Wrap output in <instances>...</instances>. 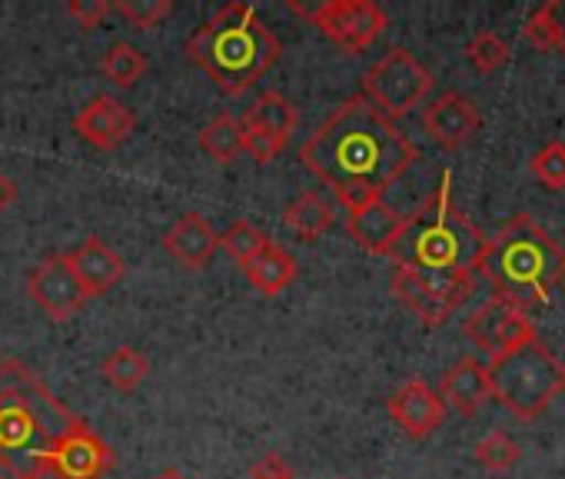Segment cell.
<instances>
[{"instance_id":"ba28073f","label":"cell","mask_w":565,"mask_h":479,"mask_svg":"<svg viewBox=\"0 0 565 479\" xmlns=\"http://www.w3.org/2000/svg\"><path fill=\"white\" fill-rule=\"evenodd\" d=\"M396 300L423 320V327H443L472 294L476 277H443L396 267L390 280Z\"/></svg>"},{"instance_id":"5b68a950","label":"cell","mask_w":565,"mask_h":479,"mask_svg":"<svg viewBox=\"0 0 565 479\" xmlns=\"http://www.w3.org/2000/svg\"><path fill=\"white\" fill-rule=\"evenodd\" d=\"M183 51L186 61L203 67L206 77L230 97L249 91L279 61L276 34L243 0H233L200 24Z\"/></svg>"},{"instance_id":"603a6c76","label":"cell","mask_w":565,"mask_h":479,"mask_svg":"<svg viewBox=\"0 0 565 479\" xmlns=\"http://www.w3.org/2000/svg\"><path fill=\"white\" fill-rule=\"evenodd\" d=\"M200 147L216 163H233L243 153V124L230 114H220L200 130Z\"/></svg>"},{"instance_id":"3957f363","label":"cell","mask_w":565,"mask_h":479,"mask_svg":"<svg viewBox=\"0 0 565 479\" xmlns=\"http://www.w3.org/2000/svg\"><path fill=\"white\" fill-rule=\"evenodd\" d=\"M486 236L452 200V173L443 170V180L433 196H426L406 220L390 247V260L419 274L443 277H476Z\"/></svg>"},{"instance_id":"cb8c5ba5","label":"cell","mask_w":565,"mask_h":479,"mask_svg":"<svg viewBox=\"0 0 565 479\" xmlns=\"http://www.w3.org/2000/svg\"><path fill=\"white\" fill-rule=\"evenodd\" d=\"M100 373H104V380H107L114 390L134 393V390L147 380L150 363H147V356H143L140 350H134V347H117L110 356H104Z\"/></svg>"},{"instance_id":"9a60e30c","label":"cell","mask_w":565,"mask_h":479,"mask_svg":"<svg viewBox=\"0 0 565 479\" xmlns=\"http://www.w3.org/2000/svg\"><path fill=\"white\" fill-rule=\"evenodd\" d=\"M479 127H482L479 107H476L466 94H459V91L439 94V97L426 107V114H423V130H426L439 147H446V150L466 147V143L479 134Z\"/></svg>"},{"instance_id":"2e32d148","label":"cell","mask_w":565,"mask_h":479,"mask_svg":"<svg viewBox=\"0 0 565 479\" xmlns=\"http://www.w3.org/2000/svg\"><path fill=\"white\" fill-rule=\"evenodd\" d=\"M403 220H406V216L380 196V200H370V203L350 210V216H347V233H350L353 244L363 247L366 254L386 257L390 247H393V240H396L399 230H403Z\"/></svg>"},{"instance_id":"1f68e13d","label":"cell","mask_w":565,"mask_h":479,"mask_svg":"<svg viewBox=\"0 0 565 479\" xmlns=\"http://www.w3.org/2000/svg\"><path fill=\"white\" fill-rule=\"evenodd\" d=\"M67 14L74 18V24L81 31H97L100 21L110 14V4H107V0H71Z\"/></svg>"},{"instance_id":"e575fe53","label":"cell","mask_w":565,"mask_h":479,"mask_svg":"<svg viewBox=\"0 0 565 479\" xmlns=\"http://www.w3.org/2000/svg\"><path fill=\"white\" fill-rule=\"evenodd\" d=\"M14 200H18V183L0 173V213H4L8 206H14Z\"/></svg>"},{"instance_id":"7c38bea8","label":"cell","mask_w":565,"mask_h":479,"mask_svg":"<svg viewBox=\"0 0 565 479\" xmlns=\"http://www.w3.org/2000/svg\"><path fill=\"white\" fill-rule=\"evenodd\" d=\"M28 294H31V300H34L51 320H57V323L71 320V317L84 307V300H87L81 280H77L74 270H71L67 254L47 257L44 264H38V267L31 270V277H28Z\"/></svg>"},{"instance_id":"6da1fadb","label":"cell","mask_w":565,"mask_h":479,"mask_svg":"<svg viewBox=\"0 0 565 479\" xmlns=\"http://www.w3.org/2000/svg\"><path fill=\"white\" fill-rule=\"evenodd\" d=\"M413 140L363 94L350 97L303 143V167L323 180L347 210L380 200L416 160Z\"/></svg>"},{"instance_id":"44dd1931","label":"cell","mask_w":565,"mask_h":479,"mask_svg":"<svg viewBox=\"0 0 565 479\" xmlns=\"http://www.w3.org/2000/svg\"><path fill=\"white\" fill-rule=\"evenodd\" d=\"M337 213H333V203L323 200L317 190H307L300 193L287 213H282V223H287L290 233H297L300 240H307V244H313V240H320L330 226H333Z\"/></svg>"},{"instance_id":"f1b7e54d","label":"cell","mask_w":565,"mask_h":479,"mask_svg":"<svg viewBox=\"0 0 565 479\" xmlns=\"http://www.w3.org/2000/svg\"><path fill=\"white\" fill-rule=\"evenodd\" d=\"M110 11H117L127 24L140 31H153L173 14V0H117V4H110Z\"/></svg>"},{"instance_id":"d4e9b609","label":"cell","mask_w":565,"mask_h":479,"mask_svg":"<svg viewBox=\"0 0 565 479\" xmlns=\"http://www.w3.org/2000/svg\"><path fill=\"white\" fill-rule=\"evenodd\" d=\"M147 67H150L147 54H140V51H137L134 44H127V41H117V44L104 54V61H100L104 77H107L114 87H120V91L134 87V84L147 74Z\"/></svg>"},{"instance_id":"9c48e42d","label":"cell","mask_w":565,"mask_h":479,"mask_svg":"<svg viewBox=\"0 0 565 479\" xmlns=\"http://www.w3.org/2000/svg\"><path fill=\"white\" fill-rule=\"evenodd\" d=\"M290 11L307 18L327 41H333L350 54L366 51L386 31V14L373 0H327L320 8L290 4Z\"/></svg>"},{"instance_id":"ac0fdd59","label":"cell","mask_w":565,"mask_h":479,"mask_svg":"<svg viewBox=\"0 0 565 479\" xmlns=\"http://www.w3.org/2000/svg\"><path fill=\"white\" fill-rule=\"evenodd\" d=\"M220 247V236L210 230V223L200 213H183L167 233H163V251L186 270H203Z\"/></svg>"},{"instance_id":"e0dca14e","label":"cell","mask_w":565,"mask_h":479,"mask_svg":"<svg viewBox=\"0 0 565 479\" xmlns=\"http://www.w3.org/2000/svg\"><path fill=\"white\" fill-rule=\"evenodd\" d=\"M67 260H71V270H74V277L81 280V287H84L87 297L107 294V290L117 287V284L124 280V274H127V264L104 244L100 236H87L77 251L67 254Z\"/></svg>"},{"instance_id":"4fadbf2b","label":"cell","mask_w":565,"mask_h":479,"mask_svg":"<svg viewBox=\"0 0 565 479\" xmlns=\"http://www.w3.org/2000/svg\"><path fill=\"white\" fill-rule=\"evenodd\" d=\"M386 413L390 419L409 436V439H426L433 436L443 419H446V403L443 396L423 383V380H406L390 400H386Z\"/></svg>"},{"instance_id":"f546056e","label":"cell","mask_w":565,"mask_h":479,"mask_svg":"<svg viewBox=\"0 0 565 479\" xmlns=\"http://www.w3.org/2000/svg\"><path fill=\"white\" fill-rule=\"evenodd\" d=\"M529 170H532V177H535L542 187L562 190V187H565V143H562V140L545 143V147L529 160Z\"/></svg>"},{"instance_id":"7a4b0ae2","label":"cell","mask_w":565,"mask_h":479,"mask_svg":"<svg viewBox=\"0 0 565 479\" xmlns=\"http://www.w3.org/2000/svg\"><path fill=\"white\" fill-rule=\"evenodd\" d=\"M77 416L18 360L0 363V479H44Z\"/></svg>"},{"instance_id":"836d02e7","label":"cell","mask_w":565,"mask_h":479,"mask_svg":"<svg viewBox=\"0 0 565 479\" xmlns=\"http://www.w3.org/2000/svg\"><path fill=\"white\" fill-rule=\"evenodd\" d=\"M545 18H548V31H552V51H558L565 57V0H548Z\"/></svg>"},{"instance_id":"484cf974","label":"cell","mask_w":565,"mask_h":479,"mask_svg":"<svg viewBox=\"0 0 565 479\" xmlns=\"http://www.w3.org/2000/svg\"><path fill=\"white\" fill-rule=\"evenodd\" d=\"M266 244H269V240L259 233V226H256L253 220H233V223L220 233V247H223L239 267H246Z\"/></svg>"},{"instance_id":"83f0119b","label":"cell","mask_w":565,"mask_h":479,"mask_svg":"<svg viewBox=\"0 0 565 479\" xmlns=\"http://www.w3.org/2000/svg\"><path fill=\"white\" fill-rule=\"evenodd\" d=\"M476 462L489 472H505L519 462V443L509 433L495 429L476 443Z\"/></svg>"},{"instance_id":"30bf717a","label":"cell","mask_w":565,"mask_h":479,"mask_svg":"<svg viewBox=\"0 0 565 479\" xmlns=\"http://www.w3.org/2000/svg\"><path fill=\"white\" fill-rule=\"evenodd\" d=\"M466 337L489 356H502L529 340H535V327L532 320L525 317L522 307L502 300V297H489L469 320H466Z\"/></svg>"},{"instance_id":"d590c367","label":"cell","mask_w":565,"mask_h":479,"mask_svg":"<svg viewBox=\"0 0 565 479\" xmlns=\"http://www.w3.org/2000/svg\"><path fill=\"white\" fill-rule=\"evenodd\" d=\"M150 479H186L177 466H167V469H160V472H153Z\"/></svg>"},{"instance_id":"d6986e66","label":"cell","mask_w":565,"mask_h":479,"mask_svg":"<svg viewBox=\"0 0 565 479\" xmlns=\"http://www.w3.org/2000/svg\"><path fill=\"white\" fill-rule=\"evenodd\" d=\"M439 396L446 406H452L459 416H476L489 400H492V386H489V373L479 360H459L456 366H449L443 373L439 383Z\"/></svg>"},{"instance_id":"52a82bcc","label":"cell","mask_w":565,"mask_h":479,"mask_svg":"<svg viewBox=\"0 0 565 479\" xmlns=\"http://www.w3.org/2000/svg\"><path fill=\"white\" fill-rule=\"evenodd\" d=\"M433 91V74L406 51L393 47L383 61H376L363 74V97L393 124L419 107Z\"/></svg>"},{"instance_id":"4316f807","label":"cell","mask_w":565,"mask_h":479,"mask_svg":"<svg viewBox=\"0 0 565 479\" xmlns=\"http://www.w3.org/2000/svg\"><path fill=\"white\" fill-rule=\"evenodd\" d=\"M509 57H512L509 44H505L499 34H492V31H482V34H476V38L466 44V61H469V67L479 71V74H495V71H502V67L509 64Z\"/></svg>"},{"instance_id":"8fae6325","label":"cell","mask_w":565,"mask_h":479,"mask_svg":"<svg viewBox=\"0 0 565 479\" xmlns=\"http://www.w3.org/2000/svg\"><path fill=\"white\" fill-rule=\"evenodd\" d=\"M110 469H114V449L81 416L47 456V472H54L57 479H104Z\"/></svg>"},{"instance_id":"4dcf8cb0","label":"cell","mask_w":565,"mask_h":479,"mask_svg":"<svg viewBox=\"0 0 565 479\" xmlns=\"http://www.w3.org/2000/svg\"><path fill=\"white\" fill-rule=\"evenodd\" d=\"M239 124H243V150H246L256 163L276 160L279 150L287 147V143H279L276 137H269L266 130H259V127H253V124H246V120H239Z\"/></svg>"},{"instance_id":"ffe728a7","label":"cell","mask_w":565,"mask_h":479,"mask_svg":"<svg viewBox=\"0 0 565 479\" xmlns=\"http://www.w3.org/2000/svg\"><path fill=\"white\" fill-rule=\"evenodd\" d=\"M243 274H246V280L259 290V294H266V297H276V294H282L287 290L294 280H297V260L282 251L279 244H266L246 267H243Z\"/></svg>"},{"instance_id":"8992f818","label":"cell","mask_w":565,"mask_h":479,"mask_svg":"<svg viewBox=\"0 0 565 479\" xmlns=\"http://www.w3.org/2000/svg\"><path fill=\"white\" fill-rule=\"evenodd\" d=\"M486 373L492 400H499L519 419H535L565 390V363L539 340L489 360Z\"/></svg>"},{"instance_id":"5bb4252c","label":"cell","mask_w":565,"mask_h":479,"mask_svg":"<svg viewBox=\"0 0 565 479\" xmlns=\"http://www.w3.org/2000/svg\"><path fill=\"white\" fill-rule=\"evenodd\" d=\"M134 127H137L134 110L124 100H114L107 94L87 100L77 110V117H74V134L81 140H87L90 147H97V150H117V147H124L130 140Z\"/></svg>"},{"instance_id":"7402d4cb","label":"cell","mask_w":565,"mask_h":479,"mask_svg":"<svg viewBox=\"0 0 565 479\" xmlns=\"http://www.w3.org/2000/svg\"><path fill=\"white\" fill-rule=\"evenodd\" d=\"M246 124H253V127H259V130H266L269 137H276L279 143H287L290 140V134L297 130V124H300V114H297V107L282 97V94H259L256 97V104L246 110V117H243Z\"/></svg>"},{"instance_id":"d6a6232c","label":"cell","mask_w":565,"mask_h":479,"mask_svg":"<svg viewBox=\"0 0 565 479\" xmlns=\"http://www.w3.org/2000/svg\"><path fill=\"white\" fill-rule=\"evenodd\" d=\"M249 479H297L290 462L279 453H263L253 466H249Z\"/></svg>"},{"instance_id":"277c9868","label":"cell","mask_w":565,"mask_h":479,"mask_svg":"<svg viewBox=\"0 0 565 479\" xmlns=\"http://www.w3.org/2000/svg\"><path fill=\"white\" fill-rule=\"evenodd\" d=\"M476 274L489 280L492 297L515 307L545 304L565 277V251L532 216H512L492 240H486Z\"/></svg>"}]
</instances>
